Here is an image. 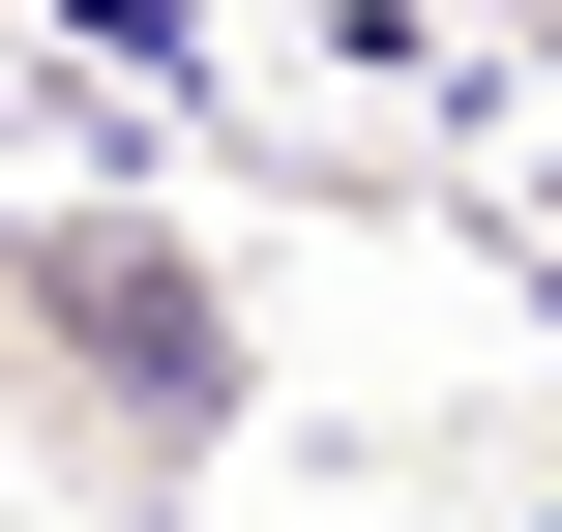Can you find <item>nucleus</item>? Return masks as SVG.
<instances>
[{"mask_svg":"<svg viewBox=\"0 0 562 532\" xmlns=\"http://www.w3.org/2000/svg\"><path fill=\"white\" fill-rule=\"evenodd\" d=\"M237 415H267V296H237L148 178L0 207V474H59L89 532H207Z\"/></svg>","mask_w":562,"mask_h":532,"instance_id":"obj_1","label":"nucleus"},{"mask_svg":"<svg viewBox=\"0 0 562 532\" xmlns=\"http://www.w3.org/2000/svg\"><path fill=\"white\" fill-rule=\"evenodd\" d=\"M504 237H533V267H562V148H533V178H504Z\"/></svg>","mask_w":562,"mask_h":532,"instance_id":"obj_2","label":"nucleus"}]
</instances>
